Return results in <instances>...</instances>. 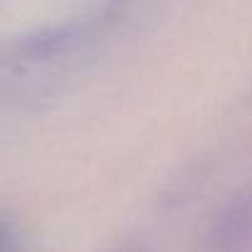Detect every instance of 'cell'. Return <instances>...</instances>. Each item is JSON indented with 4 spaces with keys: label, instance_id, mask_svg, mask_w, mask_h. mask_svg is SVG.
Listing matches in <instances>:
<instances>
[{
    "label": "cell",
    "instance_id": "obj_1",
    "mask_svg": "<svg viewBox=\"0 0 252 252\" xmlns=\"http://www.w3.org/2000/svg\"><path fill=\"white\" fill-rule=\"evenodd\" d=\"M252 245V210L235 208L205 237V252H247Z\"/></svg>",
    "mask_w": 252,
    "mask_h": 252
},
{
    "label": "cell",
    "instance_id": "obj_2",
    "mask_svg": "<svg viewBox=\"0 0 252 252\" xmlns=\"http://www.w3.org/2000/svg\"><path fill=\"white\" fill-rule=\"evenodd\" d=\"M111 252H146L141 245H134V242H124V245H119V247H114Z\"/></svg>",
    "mask_w": 252,
    "mask_h": 252
}]
</instances>
